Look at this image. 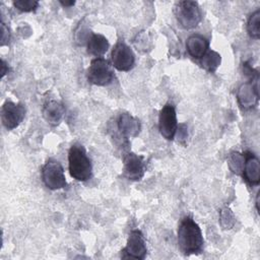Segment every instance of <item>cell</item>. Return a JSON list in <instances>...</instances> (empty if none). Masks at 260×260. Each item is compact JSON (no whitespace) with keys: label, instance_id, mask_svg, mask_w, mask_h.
Segmentation results:
<instances>
[{"label":"cell","instance_id":"cell-1","mask_svg":"<svg viewBox=\"0 0 260 260\" xmlns=\"http://www.w3.org/2000/svg\"><path fill=\"white\" fill-rule=\"evenodd\" d=\"M178 246L185 255L199 254L203 249L204 239L198 223L190 216L182 218L178 228Z\"/></svg>","mask_w":260,"mask_h":260},{"label":"cell","instance_id":"cell-2","mask_svg":"<svg viewBox=\"0 0 260 260\" xmlns=\"http://www.w3.org/2000/svg\"><path fill=\"white\" fill-rule=\"evenodd\" d=\"M68 170L70 176L79 182H85L92 176V165L85 148L80 144H73L68 152Z\"/></svg>","mask_w":260,"mask_h":260},{"label":"cell","instance_id":"cell-3","mask_svg":"<svg viewBox=\"0 0 260 260\" xmlns=\"http://www.w3.org/2000/svg\"><path fill=\"white\" fill-rule=\"evenodd\" d=\"M174 14L178 23L184 29L196 27L202 19V13L198 3L190 0L177 2L174 6Z\"/></svg>","mask_w":260,"mask_h":260},{"label":"cell","instance_id":"cell-4","mask_svg":"<svg viewBox=\"0 0 260 260\" xmlns=\"http://www.w3.org/2000/svg\"><path fill=\"white\" fill-rule=\"evenodd\" d=\"M112 66L113 65L103 57L92 59L87 69L88 82L99 86H106L112 83L115 77Z\"/></svg>","mask_w":260,"mask_h":260},{"label":"cell","instance_id":"cell-5","mask_svg":"<svg viewBox=\"0 0 260 260\" xmlns=\"http://www.w3.org/2000/svg\"><path fill=\"white\" fill-rule=\"evenodd\" d=\"M42 181L50 190L63 189L66 185V178L63 167L58 160L49 159L42 168Z\"/></svg>","mask_w":260,"mask_h":260},{"label":"cell","instance_id":"cell-6","mask_svg":"<svg viewBox=\"0 0 260 260\" xmlns=\"http://www.w3.org/2000/svg\"><path fill=\"white\" fill-rule=\"evenodd\" d=\"M112 65L119 71H129L134 67L135 55L132 49L122 40L118 41L111 53Z\"/></svg>","mask_w":260,"mask_h":260},{"label":"cell","instance_id":"cell-7","mask_svg":"<svg viewBox=\"0 0 260 260\" xmlns=\"http://www.w3.org/2000/svg\"><path fill=\"white\" fill-rule=\"evenodd\" d=\"M178 129V120L175 106L166 104L159 112L158 130L161 136L167 140H173Z\"/></svg>","mask_w":260,"mask_h":260},{"label":"cell","instance_id":"cell-8","mask_svg":"<svg viewBox=\"0 0 260 260\" xmlns=\"http://www.w3.org/2000/svg\"><path fill=\"white\" fill-rule=\"evenodd\" d=\"M25 116L22 104L6 101L1 107V122L7 130H13L20 125Z\"/></svg>","mask_w":260,"mask_h":260},{"label":"cell","instance_id":"cell-9","mask_svg":"<svg viewBox=\"0 0 260 260\" xmlns=\"http://www.w3.org/2000/svg\"><path fill=\"white\" fill-rule=\"evenodd\" d=\"M147 248L145 239L141 231L133 230L130 232L126 247L122 250V258H131L142 260L145 258Z\"/></svg>","mask_w":260,"mask_h":260},{"label":"cell","instance_id":"cell-10","mask_svg":"<svg viewBox=\"0 0 260 260\" xmlns=\"http://www.w3.org/2000/svg\"><path fill=\"white\" fill-rule=\"evenodd\" d=\"M146 165L143 156L134 152H127L123 157V175L128 180L139 181L143 178Z\"/></svg>","mask_w":260,"mask_h":260},{"label":"cell","instance_id":"cell-11","mask_svg":"<svg viewBox=\"0 0 260 260\" xmlns=\"http://www.w3.org/2000/svg\"><path fill=\"white\" fill-rule=\"evenodd\" d=\"M237 99L241 108L245 110L255 108L259 100L258 78L251 79L241 84L237 91Z\"/></svg>","mask_w":260,"mask_h":260},{"label":"cell","instance_id":"cell-12","mask_svg":"<svg viewBox=\"0 0 260 260\" xmlns=\"http://www.w3.org/2000/svg\"><path fill=\"white\" fill-rule=\"evenodd\" d=\"M117 130L121 140L137 137L141 130L140 121L129 113H121L117 118Z\"/></svg>","mask_w":260,"mask_h":260},{"label":"cell","instance_id":"cell-13","mask_svg":"<svg viewBox=\"0 0 260 260\" xmlns=\"http://www.w3.org/2000/svg\"><path fill=\"white\" fill-rule=\"evenodd\" d=\"M242 175L248 184L258 185L260 181V164L258 157L251 153H245V161Z\"/></svg>","mask_w":260,"mask_h":260},{"label":"cell","instance_id":"cell-14","mask_svg":"<svg viewBox=\"0 0 260 260\" xmlns=\"http://www.w3.org/2000/svg\"><path fill=\"white\" fill-rule=\"evenodd\" d=\"M65 114V108L58 101H49L44 105L43 117L46 122L52 126H57L61 123Z\"/></svg>","mask_w":260,"mask_h":260},{"label":"cell","instance_id":"cell-15","mask_svg":"<svg viewBox=\"0 0 260 260\" xmlns=\"http://www.w3.org/2000/svg\"><path fill=\"white\" fill-rule=\"evenodd\" d=\"M186 48L191 57L200 59L209 50V42L205 37L195 34L187 39Z\"/></svg>","mask_w":260,"mask_h":260},{"label":"cell","instance_id":"cell-16","mask_svg":"<svg viewBox=\"0 0 260 260\" xmlns=\"http://www.w3.org/2000/svg\"><path fill=\"white\" fill-rule=\"evenodd\" d=\"M108 39L101 34H91L87 40V53L99 58L102 57L109 49Z\"/></svg>","mask_w":260,"mask_h":260},{"label":"cell","instance_id":"cell-17","mask_svg":"<svg viewBox=\"0 0 260 260\" xmlns=\"http://www.w3.org/2000/svg\"><path fill=\"white\" fill-rule=\"evenodd\" d=\"M199 63L203 69L208 72H215L221 63V56L219 53L208 50L202 58L199 59Z\"/></svg>","mask_w":260,"mask_h":260},{"label":"cell","instance_id":"cell-18","mask_svg":"<svg viewBox=\"0 0 260 260\" xmlns=\"http://www.w3.org/2000/svg\"><path fill=\"white\" fill-rule=\"evenodd\" d=\"M247 31L253 39H259L260 37V9H256L248 18Z\"/></svg>","mask_w":260,"mask_h":260},{"label":"cell","instance_id":"cell-19","mask_svg":"<svg viewBox=\"0 0 260 260\" xmlns=\"http://www.w3.org/2000/svg\"><path fill=\"white\" fill-rule=\"evenodd\" d=\"M244 161H245V154H242L238 151H234L229 154L228 165L231 171L237 175H242Z\"/></svg>","mask_w":260,"mask_h":260},{"label":"cell","instance_id":"cell-20","mask_svg":"<svg viewBox=\"0 0 260 260\" xmlns=\"http://www.w3.org/2000/svg\"><path fill=\"white\" fill-rule=\"evenodd\" d=\"M236 223V217L232 209L224 206L219 211V224L223 230H231Z\"/></svg>","mask_w":260,"mask_h":260},{"label":"cell","instance_id":"cell-21","mask_svg":"<svg viewBox=\"0 0 260 260\" xmlns=\"http://www.w3.org/2000/svg\"><path fill=\"white\" fill-rule=\"evenodd\" d=\"M13 6L20 12H31L39 7V2L36 0H15Z\"/></svg>","mask_w":260,"mask_h":260},{"label":"cell","instance_id":"cell-22","mask_svg":"<svg viewBox=\"0 0 260 260\" xmlns=\"http://www.w3.org/2000/svg\"><path fill=\"white\" fill-rule=\"evenodd\" d=\"M176 135H177L179 143H181L183 145H186L187 138H188V127H187V125L185 123L178 125V129H177V132H176Z\"/></svg>","mask_w":260,"mask_h":260},{"label":"cell","instance_id":"cell-23","mask_svg":"<svg viewBox=\"0 0 260 260\" xmlns=\"http://www.w3.org/2000/svg\"><path fill=\"white\" fill-rule=\"evenodd\" d=\"M1 32H2V36H1V41H2V46L3 45H6L8 44L9 42V39H10V36H9V29L8 27L5 25L4 22H1Z\"/></svg>","mask_w":260,"mask_h":260},{"label":"cell","instance_id":"cell-24","mask_svg":"<svg viewBox=\"0 0 260 260\" xmlns=\"http://www.w3.org/2000/svg\"><path fill=\"white\" fill-rule=\"evenodd\" d=\"M9 71V68H8V65L6 64V62L4 60H2V70H1V76L4 77V75L6 73H8Z\"/></svg>","mask_w":260,"mask_h":260},{"label":"cell","instance_id":"cell-25","mask_svg":"<svg viewBox=\"0 0 260 260\" xmlns=\"http://www.w3.org/2000/svg\"><path fill=\"white\" fill-rule=\"evenodd\" d=\"M59 3H60L63 7H71V6H74L75 1H59Z\"/></svg>","mask_w":260,"mask_h":260},{"label":"cell","instance_id":"cell-26","mask_svg":"<svg viewBox=\"0 0 260 260\" xmlns=\"http://www.w3.org/2000/svg\"><path fill=\"white\" fill-rule=\"evenodd\" d=\"M259 195H260V192H258L256 196V209L258 212H259Z\"/></svg>","mask_w":260,"mask_h":260}]
</instances>
